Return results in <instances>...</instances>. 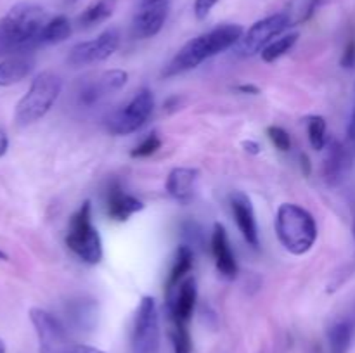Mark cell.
I'll return each mask as SVG.
<instances>
[{
    "label": "cell",
    "instance_id": "obj_20",
    "mask_svg": "<svg viewBox=\"0 0 355 353\" xmlns=\"http://www.w3.org/2000/svg\"><path fill=\"white\" fill-rule=\"evenodd\" d=\"M194 265V253L189 246H180L175 253V258H173L172 269H170L168 279L165 284V294L170 293L172 289H175L187 275H191V270Z\"/></svg>",
    "mask_w": 355,
    "mask_h": 353
},
{
    "label": "cell",
    "instance_id": "obj_14",
    "mask_svg": "<svg viewBox=\"0 0 355 353\" xmlns=\"http://www.w3.org/2000/svg\"><path fill=\"white\" fill-rule=\"evenodd\" d=\"M128 82V73L123 69H110L94 78L92 82L85 83L83 89L80 90V102L83 106H92V104L99 102L110 93L118 92L123 89Z\"/></svg>",
    "mask_w": 355,
    "mask_h": 353
},
{
    "label": "cell",
    "instance_id": "obj_32",
    "mask_svg": "<svg viewBox=\"0 0 355 353\" xmlns=\"http://www.w3.org/2000/svg\"><path fill=\"white\" fill-rule=\"evenodd\" d=\"M347 145L352 151L354 158H355V107L352 111V116H350L349 127H347Z\"/></svg>",
    "mask_w": 355,
    "mask_h": 353
},
{
    "label": "cell",
    "instance_id": "obj_42",
    "mask_svg": "<svg viewBox=\"0 0 355 353\" xmlns=\"http://www.w3.org/2000/svg\"><path fill=\"white\" fill-rule=\"evenodd\" d=\"M69 2H76V0H69Z\"/></svg>",
    "mask_w": 355,
    "mask_h": 353
},
{
    "label": "cell",
    "instance_id": "obj_23",
    "mask_svg": "<svg viewBox=\"0 0 355 353\" xmlns=\"http://www.w3.org/2000/svg\"><path fill=\"white\" fill-rule=\"evenodd\" d=\"M71 37V23L66 16H54L47 21L40 35V45H58Z\"/></svg>",
    "mask_w": 355,
    "mask_h": 353
},
{
    "label": "cell",
    "instance_id": "obj_17",
    "mask_svg": "<svg viewBox=\"0 0 355 353\" xmlns=\"http://www.w3.org/2000/svg\"><path fill=\"white\" fill-rule=\"evenodd\" d=\"M198 179L200 172L196 168H186V166L173 168L166 176V192L179 204H189L196 194Z\"/></svg>",
    "mask_w": 355,
    "mask_h": 353
},
{
    "label": "cell",
    "instance_id": "obj_4",
    "mask_svg": "<svg viewBox=\"0 0 355 353\" xmlns=\"http://www.w3.org/2000/svg\"><path fill=\"white\" fill-rule=\"evenodd\" d=\"M62 90V80L54 71L38 73L30 83V89L26 90L19 102L16 104L14 111V120L19 127L37 123L38 120L45 116L58 102Z\"/></svg>",
    "mask_w": 355,
    "mask_h": 353
},
{
    "label": "cell",
    "instance_id": "obj_18",
    "mask_svg": "<svg viewBox=\"0 0 355 353\" xmlns=\"http://www.w3.org/2000/svg\"><path fill=\"white\" fill-rule=\"evenodd\" d=\"M144 210V203L132 194L125 192L118 182L107 189L106 196V213L114 221H127L135 213Z\"/></svg>",
    "mask_w": 355,
    "mask_h": 353
},
{
    "label": "cell",
    "instance_id": "obj_11",
    "mask_svg": "<svg viewBox=\"0 0 355 353\" xmlns=\"http://www.w3.org/2000/svg\"><path fill=\"white\" fill-rule=\"evenodd\" d=\"M165 298L166 311H168L172 325H189L198 300L196 279L193 275H187L175 289L166 293Z\"/></svg>",
    "mask_w": 355,
    "mask_h": 353
},
{
    "label": "cell",
    "instance_id": "obj_16",
    "mask_svg": "<svg viewBox=\"0 0 355 353\" xmlns=\"http://www.w3.org/2000/svg\"><path fill=\"white\" fill-rule=\"evenodd\" d=\"M210 246L218 273H220L224 279L234 280L236 277H238V262H236V256L234 253H232L227 230H225V227L222 224L214 225Z\"/></svg>",
    "mask_w": 355,
    "mask_h": 353
},
{
    "label": "cell",
    "instance_id": "obj_30",
    "mask_svg": "<svg viewBox=\"0 0 355 353\" xmlns=\"http://www.w3.org/2000/svg\"><path fill=\"white\" fill-rule=\"evenodd\" d=\"M340 64L345 69L355 68V37H350V40L347 42L345 48H343L342 59H340Z\"/></svg>",
    "mask_w": 355,
    "mask_h": 353
},
{
    "label": "cell",
    "instance_id": "obj_27",
    "mask_svg": "<svg viewBox=\"0 0 355 353\" xmlns=\"http://www.w3.org/2000/svg\"><path fill=\"white\" fill-rule=\"evenodd\" d=\"M170 341L173 353H193V339H191L189 325H172Z\"/></svg>",
    "mask_w": 355,
    "mask_h": 353
},
{
    "label": "cell",
    "instance_id": "obj_3",
    "mask_svg": "<svg viewBox=\"0 0 355 353\" xmlns=\"http://www.w3.org/2000/svg\"><path fill=\"white\" fill-rule=\"evenodd\" d=\"M274 228L283 248L295 256L309 253L318 241V224L311 211L300 204H281L277 208Z\"/></svg>",
    "mask_w": 355,
    "mask_h": 353
},
{
    "label": "cell",
    "instance_id": "obj_2",
    "mask_svg": "<svg viewBox=\"0 0 355 353\" xmlns=\"http://www.w3.org/2000/svg\"><path fill=\"white\" fill-rule=\"evenodd\" d=\"M243 33H245V30L239 24H222V26L214 28V30L193 38L173 55L168 66L163 69V76L172 78V76H179L182 73L198 68L201 62L234 47L239 38L243 37Z\"/></svg>",
    "mask_w": 355,
    "mask_h": 353
},
{
    "label": "cell",
    "instance_id": "obj_1",
    "mask_svg": "<svg viewBox=\"0 0 355 353\" xmlns=\"http://www.w3.org/2000/svg\"><path fill=\"white\" fill-rule=\"evenodd\" d=\"M51 16L37 3L21 2L10 7L0 21V54H26L40 45V35Z\"/></svg>",
    "mask_w": 355,
    "mask_h": 353
},
{
    "label": "cell",
    "instance_id": "obj_6",
    "mask_svg": "<svg viewBox=\"0 0 355 353\" xmlns=\"http://www.w3.org/2000/svg\"><path fill=\"white\" fill-rule=\"evenodd\" d=\"M162 327L158 303L153 296H142L130 332L132 353H159Z\"/></svg>",
    "mask_w": 355,
    "mask_h": 353
},
{
    "label": "cell",
    "instance_id": "obj_39",
    "mask_svg": "<svg viewBox=\"0 0 355 353\" xmlns=\"http://www.w3.org/2000/svg\"><path fill=\"white\" fill-rule=\"evenodd\" d=\"M142 3H155V2H163V0H141Z\"/></svg>",
    "mask_w": 355,
    "mask_h": 353
},
{
    "label": "cell",
    "instance_id": "obj_8",
    "mask_svg": "<svg viewBox=\"0 0 355 353\" xmlns=\"http://www.w3.org/2000/svg\"><path fill=\"white\" fill-rule=\"evenodd\" d=\"M288 28L290 26H288V21L283 12L272 14V16L257 21L248 28V31L243 33L238 44L234 45L236 54L239 57H253L257 54H262L263 48L270 42L276 40L277 37H281Z\"/></svg>",
    "mask_w": 355,
    "mask_h": 353
},
{
    "label": "cell",
    "instance_id": "obj_13",
    "mask_svg": "<svg viewBox=\"0 0 355 353\" xmlns=\"http://www.w3.org/2000/svg\"><path fill=\"white\" fill-rule=\"evenodd\" d=\"M354 154L349 149L347 142L343 144L342 141H328L326 145V156H324V165H322V175L328 185L335 187L343 182V179L349 173L350 166H352Z\"/></svg>",
    "mask_w": 355,
    "mask_h": 353
},
{
    "label": "cell",
    "instance_id": "obj_9",
    "mask_svg": "<svg viewBox=\"0 0 355 353\" xmlns=\"http://www.w3.org/2000/svg\"><path fill=\"white\" fill-rule=\"evenodd\" d=\"M30 320L38 338L40 353H68L73 345L64 324L44 308H31Z\"/></svg>",
    "mask_w": 355,
    "mask_h": 353
},
{
    "label": "cell",
    "instance_id": "obj_35",
    "mask_svg": "<svg viewBox=\"0 0 355 353\" xmlns=\"http://www.w3.org/2000/svg\"><path fill=\"white\" fill-rule=\"evenodd\" d=\"M234 90H238V92H241V93H252V96H257V93L260 92L259 87H255V85H246V83H243V85L234 87Z\"/></svg>",
    "mask_w": 355,
    "mask_h": 353
},
{
    "label": "cell",
    "instance_id": "obj_22",
    "mask_svg": "<svg viewBox=\"0 0 355 353\" xmlns=\"http://www.w3.org/2000/svg\"><path fill=\"white\" fill-rule=\"evenodd\" d=\"M322 0H288L286 7H284L283 14L288 21V26L293 28L298 24H304L314 16L318 10L319 3Z\"/></svg>",
    "mask_w": 355,
    "mask_h": 353
},
{
    "label": "cell",
    "instance_id": "obj_28",
    "mask_svg": "<svg viewBox=\"0 0 355 353\" xmlns=\"http://www.w3.org/2000/svg\"><path fill=\"white\" fill-rule=\"evenodd\" d=\"M162 137L158 135V132H151V134L146 135L137 145L130 151L132 158H149V156L155 154L159 147H162Z\"/></svg>",
    "mask_w": 355,
    "mask_h": 353
},
{
    "label": "cell",
    "instance_id": "obj_25",
    "mask_svg": "<svg viewBox=\"0 0 355 353\" xmlns=\"http://www.w3.org/2000/svg\"><path fill=\"white\" fill-rule=\"evenodd\" d=\"M297 40H298V33H295V31L293 33L281 35V37H277L276 40H272L266 48H263L262 54H260L262 55V61L269 62V64L270 62H276L277 59L286 55L288 52L295 47Z\"/></svg>",
    "mask_w": 355,
    "mask_h": 353
},
{
    "label": "cell",
    "instance_id": "obj_26",
    "mask_svg": "<svg viewBox=\"0 0 355 353\" xmlns=\"http://www.w3.org/2000/svg\"><path fill=\"white\" fill-rule=\"evenodd\" d=\"M307 134L309 142L312 149L322 151L328 145V123L322 116H311L307 120Z\"/></svg>",
    "mask_w": 355,
    "mask_h": 353
},
{
    "label": "cell",
    "instance_id": "obj_40",
    "mask_svg": "<svg viewBox=\"0 0 355 353\" xmlns=\"http://www.w3.org/2000/svg\"><path fill=\"white\" fill-rule=\"evenodd\" d=\"M0 260H7V255L2 251V249H0Z\"/></svg>",
    "mask_w": 355,
    "mask_h": 353
},
{
    "label": "cell",
    "instance_id": "obj_34",
    "mask_svg": "<svg viewBox=\"0 0 355 353\" xmlns=\"http://www.w3.org/2000/svg\"><path fill=\"white\" fill-rule=\"evenodd\" d=\"M243 147H245L246 152H250V154H260V144L257 141H245L243 142Z\"/></svg>",
    "mask_w": 355,
    "mask_h": 353
},
{
    "label": "cell",
    "instance_id": "obj_36",
    "mask_svg": "<svg viewBox=\"0 0 355 353\" xmlns=\"http://www.w3.org/2000/svg\"><path fill=\"white\" fill-rule=\"evenodd\" d=\"M7 149H9V137H7L6 132L0 128V158H2L3 154L7 152Z\"/></svg>",
    "mask_w": 355,
    "mask_h": 353
},
{
    "label": "cell",
    "instance_id": "obj_15",
    "mask_svg": "<svg viewBox=\"0 0 355 353\" xmlns=\"http://www.w3.org/2000/svg\"><path fill=\"white\" fill-rule=\"evenodd\" d=\"M229 203H231L232 217H234L236 225H238L243 239H245L252 248L257 249L260 246V237L252 199H250L245 192H234L229 197Z\"/></svg>",
    "mask_w": 355,
    "mask_h": 353
},
{
    "label": "cell",
    "instance_id": "obj_38",
    "mask_svg": "<svg viewBox=\"0 0 355 353\" xmlns=\"http://www.w3.org/2000/svg\"><path fill=\"white\" fill-rule=\"evenodd\" d=\"M7 352V346H6V343H3V339L0 338V353H6Z\"/></svg>",
    "mask_w": 355,
    "mask_h": 353
},
{
    "label": "cell",
    "instance_id": "obj_19",
    "mask_svg": "<svg viewBox=\"0 0 355 353\" xmlns=\"http://www.w3.org/2000/svg\"><path fill=\"white\" fill-rule=\"evenodd\" d=\"M33 59L26 54L9 55L0 61V87H9L19 83L33 71Z\"/></svg>",
    "mask_w": 355,
    "mask_h": 353
},
{
    "label": "cell",
    "instance_id": "obj_21",
    "mask_svg": "<svg viewBox=\"0 0 355 353\" xmlns=\"http://www.w3.org/2000/svg\"><path fill=\"white\" fill-rule=\"evenodd\" d=\"M114 9H116V0H97V2L90 3L78 16L80 28L89 30V28L99 26L113 16Z\"/></svg>",
    "mask_w": 355,
    "mask_h": 353
},
{
    "label": "cell",
    "instance_id": "obj_41",
    "mask_svg": "<svg viewBox=\"0 0 355 353\" xmlns=\"http://www.w3.org/2000/svg\"><path fill=\"white\" fill-rule=\"evenodd\" d=\"M354 235H355V218H354Z\"/></svg>",
    "mask_w": 355,
    "mask_h": 353
},
{
    "label": "cell",
    "instance_id": "obj_31",
    "mask_svg": "<svg viewBox=\"0 0 355 353\" xmlns=\"http://www.w3.org/2000/svg\"><path fill=\"white\" fill-rule=\"evenodd\" d=\"M217 3L218 0H194V16L198 19H205Z\"/></svg>",
    "mask_w": 355,
    "mask_h": 353
},
{
    "label": "cell",
    "instance_id": "obj_33",
    "mask_svg": "<svg viewBox=\"0 0 355 353\" xmlns=\"http://www.w3.org/2000/svg\"><path fill=\"white\" fill-rule=\"evenodd\" d=\"M68 353H104V352L99 348H94V346L90 345H83V343H73V345L69 346Z\"/></svg>",
    "mask_w": 355,
    "mask_h": 353
},
{
    "label": "cell",
    "instance_id": "obj_12",
    "mask_svg": "<svg viewBox=\"0 0 355 353\" xmlns=\"http://www.w3.org/2000/svg\"><path fill=\"white\" fill-rule=\"evenodd\" d=\"M170 6L166 0L155 3H142L141 10L134 16L132 21V35L139 40L153 38L162 31L163 24L166 23L168 17Z\"/></svg>",
    "mask_w": 355,
    "mask_h": 353
},
{
    "label": "cell",
    "instance_id": "obj_10",
    "mask_svg": "<svg viewBox=\"0 0 355 353\" xmlns=\"http://www.w3.org/2000/svg\"><path fill=\"white\" fill-rule=\"evenodd\" d=\"M120 31L116 28L103 31L96 38L87 42H80L69 51L68 62L73 68H82V66L96 64V62L106 61L116 52L120 47Z\"/></svg>",
    "mask_w": 355,
    "mask_h": 353
},
{
    "label": "cell",
    "instance_id": "obj_7",
    "mask_svg": "<svg viewBox=\"0 0 355 353\" xmlns=\"http://www.w3.org/2000/svg\"><path fill=\"white\" fill-rule=\"evenodd\" d=\"M155 111V96L149 89H141L134 93L123 107L113 113L107 120V130L113 135H130L141 130Z\"/></svg>",
    "mask_w": 355,
    "mask_h": 353
},
{
    "label": "cell",
    "instance_id": "obj_29",
    "mask_svg": "<svg viewBox=\"0 0 355 353\" xmlns=\"http://www.w3.org/2000/svg\"><path fill=\"white\" fill-rule=\"evenodd\" d=\"M267 137L272 142L274 147L279 149L281 152H288L291 149V137L283 127H277V125L269 127L267 128Z\"/></svg>",
    "mask_w": 355,
    "mask_h": 353
},
{
    "label": "cell",
    "instance_id": "obj_37",
    "mask_svg": "<svg viewBox=\"0 0 355 353\" xmlns=\"http://www.w3.org/2000/svg\"><path fill=\"white\" fill-rule=\"evenodd\" d=\"M300 163H302V172H304L305 176L311 175L312 172V165H311V159H309L307 154H302L300 156Z\"/></svg>",
    "mask_w": 355,
    "mask_h": 353
},
{
    "label": "cell",
    "instance_id": "obj_5",
    "mask_svg": "<svg viewBox=\"0 0 355 353\" xmlns=\"http://www.w3.org/2000/svg\"><path fill=\"white\" fill-rule=\"evenodd\" d=\"M66 246L83 263L97 265L103 260V241L92 221V204L83 201L71 215L66 230Z\"/></svg>",
    "mask_w": 355,
    "mask_h": 353
},
{
    "label": "cell",
    "instance_id": "obj_24",
    "mask_svg": "<svg viewBox=\"0 0 355 353\" xmlns=\"http://www.w3.org/2000/svg\"><path fill=\"white\" fill-rule=\"evenodd\" d=\"M352 332V324L349 320L335 322L328 329V353H349Z\"/></svg>",
    "mask_w": 355,
    "mask_h": 353
}]
</instances>
